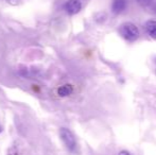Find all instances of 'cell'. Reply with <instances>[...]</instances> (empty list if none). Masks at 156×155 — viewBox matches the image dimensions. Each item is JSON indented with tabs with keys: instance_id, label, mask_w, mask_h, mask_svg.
I'll list each match as a JSON object with an SVG mask.
<instances>
[{
	"instance_id": "obj_5",
	"label": "cell",
	"mask_w": 156,
	"mask_h": 155,
	"mask_svg": "<svg viewBox=\"0 0 156 155\" xmlns=\"http://www.w3.org/2000/svg\"><path fill=\"white\" fill-rule=\"evenodd\" d=\"M144 28H146L148 35L153 39H156V20H148Z\"/></svg>"
},
{
	"instance_id": "obj_9",
	"label": "cell",
	"mask_w": 156,
	"mask_h": 155,
	"mask_svg": "<svg viewBox=\"0 0 156 155\" xmlns=\"http://www.w3.org/2000/svg\"><path fill=\"white\" fill-rule=\"evenodd\" d=\"M118 155H131V153H129L127 150H121V151L118 153Z\"/></svg>"
},
{
	"instance_id": "obj_2",
	"label": "cell",
	"mask_w": 156,
	"mask_h": 155,
	"mask_svg": "<svg viewBox=\"0 0 156 155\" xmlns=\"http://www.w3.org/2000/svg\"><path fill=\"white\" fill-rule=\"evenodd\" d=\"M120 33H121L122 37L129 43L137 41L139 37V30L136 27V25L132 23H126L122 25L121 29H120Z\"/></svg>"
},
{
	"instance_id": "obj_4",
	"label": "cell",
	"mask_w": 156,
	"mask_h": 155,
	"mask_svg": "<svg viewBox=\"0 0 156 155\" xmlns=\"http://www.w3.org/2000/svg\"><path fill=\"white\" fill-rule=\"evenodd\" d=\"M127 0H113L112 2V11L114 14H121L126 10Z\"/></svg>"
},
{
	"instance_id": "obj_10",
	"label": "cell",
	"mask_w": 156,
	"mask_h": 155,
	"mask_svg": "<svg viewBox=\"0 0 156 155\" xmlns=\"http://www.w3.org/2000/svg\"><path fill=\"white\" fill-rule=\"evenodd\" d=\"M151 6H152V11L156 14V2H155V3H152V4H151Z\"/></svg>"
},
{
	"instance_id": "obj_3",
	"label": "cell",
	"mask_w": 156,
	"mask_h": 155,
	"mask_svg": "<svg viewBox=\"0 0 156 155\" xmlns=\"http://www.w3.org/2000/svg\"><path fill=\"white\" fill-rule=\"evenodd\" d=\"M82 10V2L80 0H67L64 4V11L69 15H76Z\"/></svg>"
},
{
	"instance_id": "obj_7",
	"label": "cell",
	"mask_w": 156,
	"mask_h": 155,
	"mask_svg": "<svg viewBox=\"0 0 156 155\" xmlns=\"http://www.w3.org/2000/svg\"><path fill=\"white\" fill-rule=\"evenodd\" d=\"M139 5L144 6V8H147V6H150L151 4L153 3V0H136Z\"/></svg>"
},
{
	"instance_id": "obj_6",
	"label": "cell",
	"mask_w": 156,
	"mask_h": 155,
	"mask_svg": "<svg viewBox=\"0 0 156 155\" xmlns=\"http://www.w3.org/2000/svg\"><path fill=\"white\" fill-rule=\"evenodd\" d=\"M72 91H73V87L70 84H65L58 89V93L61 97H67V96L71 95Z\"/></svg>"
},
{
	"instance_id": "obj_11",
	"label": "cell",
	"mask_w": 156,
	"mask_h": 155,
	"mask_svg": "<svg viewBox=\"0 0 156 155\" xmlns=\"http://www.w3.org/2000/svg\"><path fill=\"white\" fill-rule=\"evenodd\" d=\"M1 131H2V129H1V128H0V132H1Z\"/></svg>"
},
{
	"instance_id": "obj_1",
	"label": "cell",
	"mask_w": 156,
	"mask_h": 155,
	"mask_svg": "<svg viewBox=\"0 0 156 155\" xmlns=\"http://www.w3.org/2000/svg\"><path fill=\"white\" fill-rule=\"evenodd\" d=\"M60 136L68 151L71 152V153H76V149H78V143H76V137H74L73 133L69 129L62 128L60 130Z\"/></svg>"
},
{
	"instance_id": "obj_8",
	"label": "cell",
	"mask_w": 156,
	"mask_h": 155,
	"mask_svg": "<svg viewBox=\"0 0 156 155\" xmlns=\"http://www.w3.org/2000/svg\"><path fill=\"white\" fill-rule=\"evenodd\" d=\"M6 1H8L9 3L13 4V5H16V4H18L19 2L21 1V0H6Z\"/></svg>"
}]
</instances>
